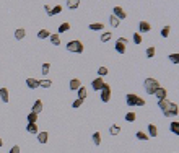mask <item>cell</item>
I'll return each mask as SVG.
<instances>
[{
  "mask_svg": "<svg viewBox=\"0 0 179 153\" xmlns=\"http://www.w3.org/2000/svg\"><path fill=\"white\" fill-rule=\"evenodd\" d=\"M125 103L130 108H133V106H145V99L137 95H133V93H129V95L125 96Z\"/></svg>",
  "mask_w": 179,
  "mask_h": 153,
  "instance_id": "1",
  "label": "cell"
},
{
  "mask_svg": "<svg viewBox=\"0 0 179 153\" xmlns=\"http://www.w3.org/2000/svg\"><path fill=\"white\" fill-rule=\"evenodd\" d=\"M143 87H145V91L148 95H153L155 91L160 88V83L156 78H147L145 82H143Z\"/></svg>",
  "mask_w": 179,
  "mask_h": 153,
  "instance_id": "2",
  "label": "cell"
},
{
  "mask_svg": "<svg viewBox=\"0 0 179 153\" xmlns=\"http://www.w3.org/2000/svg\"><path fill=\"white\" fill-rule=\"evenodd\" d=\"M67 51L68 52H75V54H82L83 52V42L80 41H68V44H67Z\"/></svg>",
  "mask_w": 179,
  "mask_h": 153,
  "instance_id": "3",
  "label": "cell"
},
{
  "mask_svg": "<svg viewBox=\"0 0 179 153\" xmlns=\"http://www.w3.org/2000/svg\"><path fill=\"white\" fill-rule=\"evenodd\" d=\"M178 104L176 103H169V106H168V109L166 111H163V114H164V116L166 117H176L178 116Z\"/></svg>",
  "mask_w": 179,
  "mask_h": 153,
  "instance_id": "4",
  "label": "cell"
},
{
  "mask_svg": "<svg viewBox=\"0 0 179 153\" xmlns=\"http://www.w3.org/2000/svg\"><path fill=\"white\" fill-rule=\"evenodd\" d=\"M109 99H111V87L108 83H104L103 90H101V101L103 103H109Z\"/></svg>",
  "mask_w": 179,
  "mask_h": 153,
  "instance_id": "5",
  "label": "cell"
},
{
  "mask_svg": "<svg viewBox=\"0 0 179 153\" xmlns=\"http://www.w3.org/2000/svg\"><path fill=\"white\" fill-rule=\"evenodd\" d=\"M125 44H127V39H125V37H119L116 41V51L119 54H124L125 52Z\"/></svg>",
  "mask_w": 179,
  "mask_h": 153,
  "instance_id": "6",
  "label": "cell"
},
{
  "mask_svg": "<svg viewBox=\"0 0 179 153\" xmlns=\"http://www.w3.org/2000/svg\"><path fill=\"white\" fill-rule=\"evenodd\" d=\"M113 15H114V17H116L119 21L124 20V18L127 17V15H125V12L121 8V7H114V8H113Z\"/></svg>",
  "mask_w": 179,
  "mask_h": 153,
  "instance_id": "7",
  "label": "cell"
},
{
  "mask_svg": "<svg viewBox=\"0 0 179 153\" xmlns=\"http://www.w3.org/2000/svg\"><path fill=\"white\" fill-rule=\"evenodd\" d=\"M91 87H93V90H95V91H101V90H103V87H104V80L103 78H95L91 82Z\"/></svg>",
  "mask_w": 179,
  "mask_h": 153,
  "instance_id": "8",
  "label": "cell"
},
{
  "mask_svg": "<svg viewBox=\"0 0 179 153\" xmlns=\"http://www.w3.org/2000/svg\"><path fill=\"white\" fill-rule=\"evenodd\" d=\"M153 95L156 96V98H158V101H161V99H166V98H168V91L164 90V88L160 87L158 90H156V91L153 93Z\"/></svg>",
  "mask_w": 179,
  "mask_h": 153,
  "instance_id": "9",
  "label": "cell"
},
{
  "mask_svg": "<svg viewBox=\"0 0 179 153\" xmlns=\"http://www.w3.org/2000/svg\"><path fill=\"white\" fill-rule=\"evenodd\" d=\"M150 29H151V25L148 21H140V25H138V31L140 33H148Z\"/></svg>",
  "mask_w": 179,
  "mask_h": 153,
  "instance_id": "10",
  "label": "cell"
},
{
  "mask_svg": "<svg viewBox=\"0 0 179 153\" xmlns=\"http://www.w3.org/2000/svg\"><path fill=\"white\" fill-rule=\"evenodd\" d=\"M42 108H44V106H42V101H41V99H36V101H34V104H33V111H31V112L39 114V112L42 111Z\"/></svg>",
  "mask_w": 179,
  "mask_h": 153,
  "instance_id": "11",
  "label": "cell"
},
{
  "mask_svg": "<svg viewBox=\"0 0 179 153\" xmlns=\"http://www.w3.org/2000/svg\"><path fill=\"white\" fill-rule=\"evenodd\" d=\"M62 12V5H55V7H50V10H49V17H55V15H59V13Z\"/></svg>",
  "mask_w": 179,
  "mask_h": 153,
  "instance_id": "12",
  "label": "cell"
},
{
  "mask_svg": "<svg viewBox=\"0 0 179 153\" xmlns=\"http://www.w3.org/2000/svg\"><path fill=\"white\" fill-rule=\"evenodd\" d=\"M26 85H28V88L34 90V88L39 87V80H36V78H28V80H26Z\"/></svg>",
  "mask_w": 179,
  "mask_h": 153,
  "instance_id": "13",
  "label": "cell"
},
{
  "mask_svg": "<svg viewBox=\"0 0 179 153\" xmlns=\"http://www.w3.org/2000/svg\"><path fill=\"white\" fill-rule=\"evenodd\" d=\"M0 99L3 103H8V90L7 88H0Z\"/></svg>",
  "mask_w": 179,
  "mask_h": 153,
  "instance_id": "14",
  "label": "cell"
},
{
  "mask_svg": "<svg viewBox=\"0 0 179 153\" xmlns=\"http://www.w3.org/2000/svg\"><path fill=\"white\" fill-rule=\"evenodd\" d=\"M80 87H82V82H80L78 78H72L70 80V90H78Z\"/></svg>",
  "mask_w": 179,
  "mask_h": 153,
  "instance_id": "15",
  "label": "cell"
},
{
  "mask_svg": "<svg viewBox=\"0 0 179 153\" xmlns=\"http://www.w3.org/2000/svg\"><path fill=\"white\" fill-rule=\"evenodd\" d=\"M148 134H150L148 137H156L158 135V129H156L155 124H148Z\"/></svg>",
  "mask_w": 179,
  "mask_h": 153,
  "instance_id": "16",
  "label": "cell"
},
{
  "mask_svg": "<svg viewBox=\"0 0 179 153\" xmlns=\"http://www.w3.org/2000/svg\"><path fill=\"white\" fill-rule=\"evenodd\" d=\"M109 134H111V135H119V134H121V127L117 124H113L109 127Z\"/></svg>",
  "mask_w": 179,
  "mask_h": 153,
  "instance_id": "17",
  "label": "cell"
},
{
  "mask_svg": "<svg viewBox=\"0 0 179 153\" xmlns=\"http://www.w3.org/2000/svg\"><path fill=\"white\" fill-rule=\"evenodd\" d=\"M47 137H49V134H47V132H38V142H39V143H46Z\"/></svg>",
  "mask_w": 179,
  "mask_h": 153,
  "instance_id": "18",
  "label": "cell"
},
{
  "mask_svg": "<svg viewBox=\"0 0 179 153\" xmlns=\"http://www.w3.org/2000/svg\"><path fill=\"white\" fill-rule=\"evenodd\" d=\"M67 7H68V8L70 10H75V8H78V5H80V0H68V2H67Z\"/></svg>",
  "mask_w": 179,
  "mask_h": 153,
  "instance_id": "19",
  "label": "cell"
},
{
  "mask_svg": "<svg viewBox=\"0 0 179 153\" xmlns=\"http://www.w3.org/2000/svg\"><path fill=\"white\" fill-rule=\"evenodd\" d=\"M25 36H26V31L23 28H18L17 31H15V37H17L18 41H20V39H23Z\"/></svg>",
  "mask_w": 179,
  "mask_h": 153,
  "instance_id": "20",
  "label": "cell"
},
{
  "mask_svg": "<svg viewBox=\"0 0 179 153\" xmlns=\"http://www.w3.org/2000/svg\"><path fill=\"white\" fill-rule=\"evenodd\" d=\"M67 31H70V23H62L57 29V33H67Z\"/></svg>",
  "mask_w": 179,
  "mask_h": 153,
  "instance_id": "21",
  "label": "cell"
},
{
  "mask_svg": "<svg viewBox=\"0 0 179 153\" xmlns=\"http://www.w3.org/2000/svg\"><path fill=\"white\" fill-rule=\"evenodd\" d=\"M168 106H169V101H168V99H161V101H158V108L161 109V111H166Z\"/></svg>",
  "mask_w": 179,
  "mask_h": 153,
  "instance_id": "22",
  "label": "cell"
},
{
  "mask_svg": "<svg viewBox=\"0 0 179 153\" xmlns=\"http://www.w3.org/2000/svg\"><path fill=\"white\" fill-rule=\"evenodd\" d=\"M26 130H28L29 134H38V125L28 122V125H26Z\"/></svg>",
  "mask_w": 179,
  "mask_h": 153,
  "instance_id": "23",
  "label": "cell"
},
{
  "mask_svg": "<svg viewBox=\"0 0 179 153\" xmlns=\"http://www.w3.org/2000/svg\"><path fill=\"white\" fill-rule=\"evenodd\" d=\"M90 29H91V31H101V29H104V25L103 23H91Z\"/></svg>",
  "mask_w": 179,
  "mask_h": 153,
  "instance_id": "24",
  "label": "cell"
},
{
  "mask_svg": "<svg viewBox=\"0 0 179 153\" xmlns=\"http://www.w3.org/2000/svg\"><path fill=\"white\" fill-rule=\"evenodd\" d=\"M77 91H78V99H82V101H83V99L86 98V88H85V87H80Z\"/></svg>",
  "mask_w": 179,
  "mask_h": 153,
  "instance_id": "25",
  "label": "cell"
},
{
  "mask_svg": "<svg viewBox=\"0 0 179 153\" xmlns=\"http://www.w3.org/2000/svg\"><path fill=\"white\" fill-rule=\"evenodd\" d=\"M49 39H50V42H52L54 46H59V44H60V37H59V34H50Z\"/></svg>",
  "mask_w": 179,
  "mask_h": 153,
  "instance_id": "26",
  "label": "cell"
},
{
  "mask_svg": "<svg viewBox=\"0 0 179 153\" xmlns=\"http://www.w3.org/2000/svg\"><path fill=\"white\" fill-rule=\"evenodd\" d=\"M111 37H113V33L109 31V33H103V34H101L100 39H101V42H108L109 39H111Z\"/></svg>",
  "mask_w": 179,
  "mask_h": 153,
  "instance_id": "27",
  "label": "cell"
},
{
  "mask_svg": "<svg viewBox=\"0 0 179 153\" xmlns=\"http://www.w3.org/2000/svg\"><path fill=\"white\" fill-rule=\"evenodd\" d=\"M28 122H31V124H36V122H38V114L29 112V114H28Z\"/></svg>",
  "mask_w": 179,
  "mask_h": 153,
  "instance_id": "28",
  "label": "cell"
},
{
  "mask_svg": "<svg viewBox=\"0 0 179 153\" xmlns=\"http://www.w3.org/2000/svg\"><path fill=\"white\" fill-rule=\"evenodd\" d=\"M49 36H50V33L47 31V29H41V31L38 33V37H39V39H46V37H49Z\"/></svg>",
  "mask_w": 179,
  "mask_h": 153,
  "instance_id": "29",
  "label": "cell"
},
{
  "mask_svg": "<svg viewBox=\"0 0 179 153\" xmlns=\"http://www.w3.org/2000/svg\"><path fill=\"white\" fill-rule=\"evenodd\" d=\"M169 129H171V132H174V135H178L179 134V122H171Z\"/></svg>",
  "mask_w": 179,
  "mask_h": 153,
  "instance_id": "30",
  "label": "cell"
},
{
  "mask_svg": "<svg viewBox=\"0 0 179 153\" xmlns=\"http://www.w3.org/2000/svg\"><path fill=\"white\" fill-rule=\"evenodd\" d=\"M119 23H121V21L117 20V18L114 17V15H113L111 18H109V25L113 26V28H117V26H119Z\"/></svg>",
  "mask_w": 179,
  "mask_h": 153,
  "instance_id": "31",
  "label": "cell"
},
{
  "mask_svg": "<svg viewBox=\"0 0 179 153\" xmlns=\"http://www.w3.org/2000/svg\"><path fill=\"white\" fill-rule=\"evenodd\" d=\"M93 143H95V145H100L101 143V134L100 132L93 134Z\"/></svg>",
  "mask_w": 179,
  "mask_h": 153,
  "instance_id": "32",
  "label": "cell"
},
{
  "mask_svg": "<svg viewBox=\"0 0 179 153\" xmlns=\"http://www.w3.org/2000/svg\"><path fill=\"white\" fill-rule=\"evenodd\" d=\"M125 120H127V122H135V112H127V114H125Z\"/></svg>",
  "mask_w": 179,
  "mask_h": 153,
  "instance_id": "33",
  "label": "cell"
},
{
  "mask_svg": "<svg viewBox=\"0 0 179 153\" xmlns=\"http://www.w3.org/2000/svg\"><path fill=\"white\" fill-rule=\"evenodd\" d=\"M39 87H42V88H50V87H52V82H50V80H41V82H39Z\"/></svg>",
  "mask_w": 179,
  "mask_h": 153,
  "instance_id": "34",
  "label": "cell"
},
{
  "mask_svg": "<svg viewBox=\"0 0 179 153\" xmlns=\"http://www.w3.org/2000/svg\"><path fill=\"white\" fill-rule=\"evenodd\" d=\"M135 137H137L138 140H148V135H147L145 132H142V130H138V132L135 134Z\"/></svg>",
  "mask_w": 179,
  "mask_h": 153,
  "instance_id": "35",
  "label": "cell"
},
{
  "mask_svg": "<svg viewBox=\"0 0 179 153\" xmlns=\"http://www.w3.org/2000/svg\"><path fill=\"white\" fill-rule=\"evenodd\" d=\"M169 31H171V26H164V28H163L160 33H161L163 37H168V36H169Z\"/></svg>",
  "mask_w": 179,
  "mask_h": 153,
  "instance_id": "36",
  "label": "cell"
},
{
  "mask_svg": "<svg viewBox=\"0 0 179 153\" xmlns=\"http://www.w3.org/2000/svg\"><path fill=\"white\" fill-rule=\"evenodd\" d=\"M155 52H156V49H155V47H148V49H147V57L148 59H151V57H155Z\"/></svg>",
  "mask_w": 179,
  "mask_h": 153,
  "instance_id": "37",
  "label": "cell"
},
{
  "mask_svg": "<svg viewBox=\"0 0 179 153\" xmlns=\"http://www.w3.org/2000/svg\"><path fill=\"white\" fill-rule=\"evenodd\" d=\"M49 69H50V64L49 62H46V64H42V69H41V72H42V73H44V75H46V73H49Z\"/></svg>",
  "mask_w": 179,
  "mask_h": 153,
  "instance_id": "38",
  "label": "cell"
},
{
  "mask_svg": "<svg viewBox=\"0 0 179 153\" xmlns=\"http://www.w3.org/2000/svg\"><path fill=\"white\" fill-rule=\"evenodd\" d=\"M133 42H135V44H142V34L140 33H133Z\"/></svg>",
  "mask_w": 179,
  "mask_h": 153,
  "instance_id": "39",
  "label": "cell"
},
{
  "mask_svg": "<svg viewBox=\"0 0 179 153\" xmlns=\"http://www.w3.org/2000/svg\"><path fill=\"white\" fill-rule=\"evenodd\" d=\"M98 73H100V78H101V77H104V75H108L109 70L106 69V67H100V69H98Z\"/></svg>",
  "mask_w": 179,
  "mask_h": 153,
  "instance_id": "40",
  "label": "cell"
},
{
  "mask_svg": "<svg viewBox=\"0 0 179 153\" xmlns=\"http://www.w3.org/2000/svg\"><path fill=\"white\" fill-rule=\"evenodd\" d=\"M169 60L173 64H179V54H176V52H174V54H171L169 55Z\"/></svg>",
  "mask_w": 179,
  "mask_h": 153,
  "instance_id": "41",
  "label": "cell"
},
{
  "mask_svg": "<svg viewBox=\"0 0 179 153\" xmlns=\"http://www.w3.org/2000/svg\"><path fill=\"white\" fill-rule=\"evenodd\" d=\"M82 103H83V101H82V99H75V101H73V103H72V106H73V108H80V106H82Z\"/></svg>",
  "mask_w": 179,
  "mask_h": 153,
  "instance_id": "42",
  "label": "cell"
},
{
  "mask_svg": "<svg viewBox=\"0 0 179 153\" xmlns=\"http://www.w3.org/2000/svg\"><path fill=\"white\" fill-rule=\"evenodd\" d=\"M10 153H20V147H18V145H13L12 150H10Z\"/></svg>",
  "mask_w": 179,
  "mask_h": 153,
  "instance_id": "43",
  "label": "cell"
},
{
  "mask_svg": "<svg viewBox=\"0 0 179 153\" xmlns=\"http://www.w3.org/2000/svg\"><path fill=\"white\" fill-rule=\"evenodd\" d=\"M44 10H46V13H49V10H50V5H44Z\"/></svg>",
  "mask_w": 179,
  "mask_h": 153,
  "instance_id": "44",
  "label": "cell"
},
{
  "mask_svg": "<svg viewBox=\"0 0 179 153\" xmlns=\"http://www.w3.org/2000/svg\"><path fill=\"white\" fill-rule=\"evenodd\" d=\"M2 145H3V140H2V138H0V147H2Z\"/></svg>",
  "mask_w": 179,
  "mask_h": 153,
  "instance_id": "45",
  "label": "cell"
}]
</instances>
